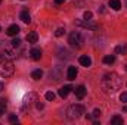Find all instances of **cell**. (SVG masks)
<instances>
[{
	"label": "cell",
	"instance_id": "cell-26",
	"mask_svg": "<svg viewBox=\"0 0 127 125\" xmlns=\"http://www.w3.org/2000/svg\"><path fill=\"white\" fill-rule=\"evenodd\" d=\"M9 122H10V124H15V122H18V116H15V115H10V116H9Z\"/></svg>",
	"mask_w": 127,
	"mask_h": 125
},
{
	"label": "cell",
	"instance_id": "cell-14",
	"mask_svg": "<svg viewBox=\"0 0 127 125\" xmlns=\"http://www.w3.org/2000/svg\"><path fill=\"white\" fill-rule=\"evenodd\" d=\"M37 40H38V35H37V32L31 31V32H28V34H27V41H28V43L34 44V43H37Z\"/></svg>",
	"mask_w": 127,
	"mask_h": 125
},
{
	"label": "cell",
	"instance_id": "cell-11",
	"mask_svg": "<svg viewBox=\"0 0 127 125\" xmlns=\"http://www.w3.org/2000/svg\"><path fill=\"white\" fill-rule=\"evenodd\" d=\"M78 62H80V65H81V66H86V68H89V66L92 65V59H90L87 55H84V56H80Z\"/></svg>",
	"mask_w": 127,
	"mask_h": 125
},
{
	"label": "cell",
	"instance_id": "cell-4",
	"mask_svg": "<svg viewBox=\"0 0 127 125\" xmlns=\"http://www.w3.org/2000/svg\"><path fill=\"white\" fill-rule=\"evenodd\" d=\"M68 43H69L72 47L80 49V47L83 46V43H84V38H83V35H81L78 31H74V32L69 34V37H68Z\"/></svg>",
	"mask_w": 127,
	"mask_h": 125
},
{
	"label": "cell",
	"instance_id": "cell-1",
	"mask_svg": "<svg viewBox=\"0 0 127 125\" xmlns=\"http://www.w3.org/2000/svg\"><path fill=\"white\" fill-rule=\"evenodd\" d=\"M120 85H121V80L118 78L117 74H106V75H103V78H102V87H103L105 91L114 93L115 90L120 88Z\"/></svg>",
	"mask_w": 127,
	"mask_h": 125
},
{
	"label": "cell",
	"instance_id": "cell-18",
	"mask_svg": "<svg viewBox=\"0 0 127 125\" xmlns=\"http://www.w3.org/2000/svg\"><path fill=\"white\" fill-rule=\"evenodd\" d=\"M43 77V71L41 69H35V71H32L31 72V78L32 80H40Z\"/></svg>",
	"mask_w": 127,
	"mask_h": 125
},
{
	"label": "cell",
	"instance_id": "cell-23",
	"mask_svg": "<svg viewBox=\"0 0 127 125\" xmlns=\"http://www.w3.org/2000/svg\"><path fill=\"white\" fill-rule=\"evenodd\" d=\"M10 44L15 46V47H21V40H19V38H13V40L10 41Z\"/></svg>",
	"mask_w": 127,
	"mask_h": 125
},
{
	"label": "cell",
	"instance_id": "cell-34",
	"mask_svg": "<svg viewBox=\"0 0 127 125\" xmlns=\"http://www.w3.org/2000/svg\"><path fill=\"white\" fill-rule=\"evenodd\" d=\"M1 59H3V56H1V55H0V61H1Z\"/></svg>",
	"mask_w": 127,
	"mask_h": 125
},
{
	"label": "cell",
	"instance_id": "cell-21",
	"mask_svg": "<svg viewBox=\"0 0 127 125\" xmlns=\"http://www.w3.org/2000/svg\"><path fill=\"white\" fill-rule=\"evenodd\" d=\"M99 116H100V110H99V109H95V110L92 112V115H89L87 118L92 119V118H99Z\"/></svg>",
	"mask_w": 127,
	"mask_h": 125
},
{
	"label": "cell",
	"instance_id": "cell-9",
	"mask_svg": "<svg viewBox=\"0 0 127 125\" xmlns=\"http://www.w3.org/2000/svg\"><path fill=\"white\" fill-rule=\"evenodd\" d=\"M74 91H75L77 99H84V96H86V93H87V90H86L84 85H78L77 88H74Z\"/></svg>",
	"mask_w": 127,
	"mask_h": 125
},
{
	"label": "cell",
	"instance_id": "cell-24",
	"mask_svg": "<svg viewBox=\"0 0 127 125\" xmlns=\"http://www.w3.org/2000/svg\"><path fill=\"white\" fill-rule=\"evenodd\" d=\"M64 34H65V28H58V30L55 31V35H56V37H62Z\"/></svg>",
	"mask_w": 127,
	"mask_h": 125
},
{
	"label": "cell",
	"instance_id": "cell-36",
	"mask_svg": "<svg viewBox=\"0 0 127 125\" xmlns=\"http://www.w3.org/2000/svg\"><path fill=\"white\" fill-rule=\"evenodd\" d=\"M0 30H1V28H0Z\"/></svg>",
	"mask_w": 127,
	"mask_h": 125
},
{
	"label": "cell",
	"instance_id": "cell-7",
	"mask_svg": "<svg viewBox=\"0 0 127 125\" xmlns=\"http://www.w3.org/2000/svg\"><path fill=\"white\" fill-rule=\"evenodd\" d=\"M77 74H78V71H77V68H75V66H68V71H66V78H68L69 81L75 80Z\"/></svg>",
	"mask_w": 127,
	"mask_h": 125
},
{
	"label": "cell",
	"instance_id": "cell-30",
	"mask_svg": "<svg viewBox=\"0 0 127 125\" xmlns=\"http://www.w3.org/2000/svg\"><path fill=\"white\" fill-rule=\"evenodd\" d=\"M3 90H4V84H3V83H1V81H0V93H1V91H3Z\"/></svg>",
	"mask_w": 127,
	"mask_h": 125
},
{
	"label": "cell",
	"instance_id": "cell-31",
	"mask_svg": "<svg viewBox=\"0 0 127 125\" xmlns=\"http://www.w3.org/2000/svg\"><path fill=\"white\" fill-rule=\"evenodd\" d=\"M55 1H56L58 4H61V3H64V1H65V0H55Z\"/></svg>",
	"mask_w": 127,
	"mask_h": 125
},
{
	"label": "cell",
	"instance_id": "cell-2",
	"mask_svg": "<svg viewBox=\"0 0 127 125\" xmlns=\"http://www.w3.org/2000/svg\"><path fill=\"white\" fill-rule=\"evenodd\" d=\"M15 71V66L12 61H7V59H1L0 61V77L6 78V77H10Z\"/></svg>",
	"mask_w": 127,
	"mask_h": 125
},
{
	"label": "cell",
	"instance_id": "cell-20",
	"mask_svg": "<svg viewBox=\"0 0 127 125\" xmlns=\"http://www.w3.org/2000/svg\"><path fill=\"white\" fill-rule=\"evenodd\" d=\"M123 122H124L123 118H120V116H117V115L111 118V125H123Z\"/></svg>",
	"mask_w": 127,
	"mask_h": 125
},
{
	"label": "cell",
	"instance_id": "cell-13",
	"mask_svg": "<svg viewBox=\"0 0 127 125\" xmlns=\"http://www.w3.org/2000/svg\"><path fill=\"white\" fill-rule=\"evenodd\" d=\"M7 35H10V37H15V35H18V32H19V27L16 25V24H13V25H10L9 28H7Z\"/></svg>",
	"mask_w": 127,
	"mask_h": 125
},
{
	"label": "cell",
	"instance_id": "cell-29",
	"mask_svg": "<svg viewBox=\"0 0 127 125\" xmlns=\"http://www.w3.org/2000/svg\"><path fill=\"white\" fill-rule=\"evenodd\" d=\"M43 107H44L43 103H37V109H43Z\"/></svg>",
	"mask_w": 127,
	"mask_h": 125
},
{
	"label": "cell",
	"instance_id": "cell-17",
	"mask_svg": "<svg viewBox=\"0 0 127 125\" xmlns=\"http://www.w3.org/2000/svg\"><path fill=\"white\" fill-rule=\"evenodd\" d=\"M115 53H121V55H127V44H120L115 47Z\"/></svg>",
	"mask_w": 127,
	"mask_h": 125
},
{
	"label": "cell",
	"instance_id": "cell-12",
	"mask_svg": "<svg viewBox=\"0 0 127 125\" xmlns=\"http://www.w3.org/2000/svg\"><path fill=\"white\" fill-rule=\"evenodd\" d=\"M34 102H37V94H35V93H30L28 96H25V99H24V103H25V104H28V106L32 104Z\"/></svg>",
	"mask_w": 127,
	"mask_h": 125
},
{
	"label": "cell",
	"instance_id": "cell-37",
	"mask_svg": "<svg viewBox=\"0 0 127 125\" xmlns=\"http://www.w3.org/2000/svg\"><path fill=\"white\" fill-rule=\"evenodd\" d=\"M126 69H127V68H126Z\"/></svg>",
	"mask_w": 127,
	"mask_h": 125
},
{
	"label": "cell",
	"instance_id": "cell-8",
	"mask_svg": "<svg viewBox=\"0 0 127 125\" xmlns=\"http://www.w3.org/2000/svg\"><path fill=\"white\" fill-rule=\"evenodd\" d=\"M30 56H31V59H34V61H38L41 58V49L32 47L31 50H30Z\"/></svg>",
	"mask_w": 127,
	"mask_h": 125
},
{
	"label": "cell",
	"instance_id": "cell-16",
	"mask_svg": "<svg viewBox=\"0 0 127 125\" xmlns=\"http://www.w3.org/2000/svg\"><path fill=\"white\" fill-rule=\"evenodd\" d=\"M109 7L114 10H120L121 9V1L120 0H109Z\"/></svg>",
	"mask_w": 127,
	"mask_h": 125
},
{
	"label": "cell",
	"instance_id": "cell-22",
	"mask_svg": "<svg viewBox=\"0 0 127 125\" xmlns=\"http://www.w3.org/2000/svg\"><path fill=\"white\" fill-rule=\"evenodd\" d=\"M92 16H93V13H92V12H89V10H86V12H84V15H83V19L90 21V19H92Z\"/></svg>",
	"mask_w": 127,
	"mask_h": 125
},
{
	"label": "cell",
	"instance_id": "cell-28",
	"mask_svg": "<svg viewBox=\"0 0 127 125\" xmlns=\"http://www.w3.org/2000/svg\"><path fill=\"white\" fill-rule=\"evenodd\" d=\"M120 100L123 102V103H127V93H123L120 96Z\"/></svg>",
	"mask_w": 127,
	"mask_h": 125
},
{
	"label": "cell",
	"instance_id": "cell-27",
	"mask_svg": "<svg viewBox=\"0 0 127 125\" xmlns=\"http://www.w3.org/2000/svg\"><path fill=\"white\" fill-rule=\"evenodd\" d=\"M0 109H6V100L4 99H0Z\"/></svg>",
	"mask_w": 127,
	"mask_h": 125
},
{
	"label": "cell",
	"instance_id": "cell-3",
	"mask_svg": "<svg viewBox=\"0 0 127 125\" xmlns=\"http://www.w3.org/2000/svg\"><path fill=\"white\" fill-rule=\"evenodd\" d=\"M66 113H68V116H69L71 119H78V118L83 116V113H84V106H81V104H71V106L68 107Z\"/></svg>",
	"mask_w": 127,
	"mask_h": 125
},
{
	"label": "cell",
	"instance_id": "cell-15",
	"mask_svg": "<svg viewBox=\"0 0 127 125\" xmlns=\"http://www.w3.org/2000/svg\"><path fill=\"white\" fill-rule=\"evenodd\" d=\"M19 19H21L22 22H25V24H30V21H31V16H30V13H28L27 10H24V12H21V15H19Z\"/></svg>",
	"mask_w": 127,
	"mask_h": 125
},
{
	"label": "cell",
	"instance_id": "cell-33",
	"mask_svg": "<svg viewBox=\"0 0 127 125\" xmlns=\"http://www.w3.org/2000/svg\"><path fill=\"white\" fill-rule=\"evenodd\" d=\"M1 113H3V109H0V116H1Z\"/></svg>",
	"mask_w": 127,
	"mask_h": 125
},
{
	"label": "cell",
	"instance_id": "cell-25",
	"mask_svg": "<svg viewBox=\"0 0 127 125\" xmlns=\"http://www.w3.org/2000/svg\"><path fill=\"white\" fill-rule=\"evenodd\" d=\"M44 97H46V100H49V102H50V100H53V99H55V94L52 93V91H47Z\"/></svg>",
	"mask_w": 127,
	"mask_h": 125
},
{
	"label": "cell",
	"instance_id": "cell-19",
	"mask_svg": "<svg viewBox=\"0 0 127 125\" xmlns=\"http://www.w3.org/2000/svg\"><path fill=\"white\" fill-rule=\"evenodd\" d=\"M114 62H115V56L114 55H106L103 58V63H106V65H112Z\"/></svg>",
	"mask_w": 127,
	"mask_h": 125
},
{
	"label": "cell",
	"instance_id": "cell-5",
	"mask_svg": "<svg viewBox=\"0 0 127 125\" xmlns=\"http://www.w3.org/2000/svg\"><path fill=\"white\" fill-rule=\"evenodd\" d=\"M18 47H15V46H7V47H4V56L6 58H9V59H15L16 56H18V50H16Z\"/></svg>",
	"mask_w": 127,
	"mask_h": 125
},
{
	"label": "cell",
	"instance_id": "cell-35",
	"mask_svg": "<svg viewBox=\"0 0 127 125\" xmlns=\"http://www.w3.org/2000/svg\"><path fill=\"white\" fill-rule=\"evenodd\" d=\"M0 3H1V0H0Z\"/></svg>",
	"mask_w": 127,
	"mask_h": 125
},
{
	"label": "cell",
	"instance_id": "cell-32",
	"mask_svg": "<svg viewBox=\"0 0 127 125\" xmlns=\"http://www.w3.org/2000/svg\"><path fill=\"white\" fill-rule=\"evenodd\" d=\"M123 110H124V112H127V106H124V107H123Z\"/></svg>",
	"mask_w": 127,
	"mask_h": 125
},
{
	"label": "cell",
	"instance_id": "cell-6",
	"mask_svg": "<svg viewBox=\"0 0 127 125\" xmlns=\"http://www.w3.org/2000/svg\"><path fill=\"white\" fill-rule=\"evenodd\" d=\"M75 24H77L78 27H83V28H87V30H95L96 27H97L95 22H92V19H90V21H87V19H80V21H77Z\"/></svg>",
	"mask_w": 127,
	"mask_h": 125
},
{
	"label": "cell",
	"instance_id": "cell-10",
	"mask_svg": "<svg viewBox=\"0 0 127 125\" xmlns=\"http://www.w3.org/2000/svg\"><path fill=\"white\" fill-rule=\"evenodd\" d=\"M72 90H74V88H72V85H64L62 88H59V96H61L62 99H65V97L71 93Z\"/></svg>",
	"mask_w": 127,
	"mask_h": 125
}]
</instances>
